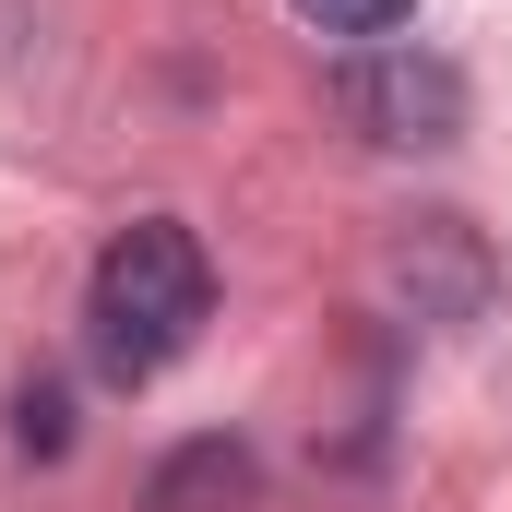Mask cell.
Here are the masks:
<instances>
[{"mask_svg":"<svg viewBox=\"0 0 512 512\" xmlns=\"http://www.w3.org/2000/svg\"><path fill=\"white\" fill-rule=\"evenodd\" d=\"M203 310H215V262H203V239H191L179 215H143V227H120V239L96 251L84 346H96L108 382H155V370L203 334Z\"/></svg>","mask_w":512,"mask_h":512,"instance_id":"6da1fadb","label":"cell"},{"mask_svg":"<svg viewBox=\"0 0 512 512\" xmlns=\"http://www.w3.org/2000/svg\"><path fill=\"white\" fill-rule=\"evenodd\" d=\"M334 108L370 131V143H393V155H429V143L465 131V72L429 60V48H370V60H346Z\"/></svg>","mask_w":512,"mask_h":512,"instance_id":"7a4b0ae2","label":"cell"},{"mask_svg":"<svg viewBox=\"0 0 512 512\" xmlns=\"http://www.w3.org/2000/svg\"><path fill=\"white\" fill-rule=\"evenodd\" d=\"M143 512H262V465H251V441H227V429L179 441V453L143 477Z\"/></svg>","mask_w":512,"mask_h":512,"instance_id":"3957f363","label":"cell"},{"mask_svg":"<svg viewBox=\"0 0 512 512\" xmlns=\"http://www.w3.org/2000/svg\"><path fill=\"white\" fill-rule=\"evenodd\" d=\"M417 0H298V24H322V36H393Z\"/></svg>","mask_w":512,"mask_h":512,"instance_id":"277c9868","label":"cell"},{"mask_svg":"<svg viewBox=\"0 0 512 512\" xmlns=\"http://www.w3.org/2000/svg\"><path fill=\"white\" fill-rule=\"evenodd\" d=\"M24 453H60V393H24Z\"/></svg>","mask_w":512,"mask_h":512,"instance_id":"5b68a950","label":"cell"}]
</instances>
